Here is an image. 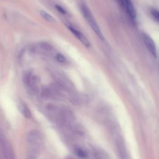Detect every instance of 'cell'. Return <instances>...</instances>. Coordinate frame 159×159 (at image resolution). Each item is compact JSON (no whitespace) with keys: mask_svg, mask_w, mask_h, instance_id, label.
I'll return each instance as SVG.
<instances>
[{"mask_svg":"<svg viewBox=\"0 0 159 159\" xmlns=\"http://www.w3.org/2000/svg\"><path fill=\"white\" fill-rule=\"evenodd\" d=\"M80 10L83 16L84 17L85 20L87 21L88 24L91 27V28L94 31V32L96 34V35L99 38H100L101 40H103L104 36L102 33V31L101 30V29L99 28L93 14L91 13L89 8L85 4H82L80 6Z\"/></svg>","mask_w":159,"mask_h":159,"instance_id":"cell-1","label":"cell"},{"mask_svg":"<svg viewBox=\"0 0 159 159\" xmlns=\"http://www.w3.org/2000/svg\"><path fill=\"white\" fill-rule=\"evenodd\" d=\"M143 43L148 51L155 57L157 58V50L153 40L147 34L143 33L142 35Z\"/></svg>","mask_w":159,"mask_h":159,"instance_id":"cell-2","label":"cell"},{"mask_svg":"<svg viewBox=\"0 0 159 159\" xmlns=\"http://www.w3.org/2000/svg\"><path fill=\"white\" fill-rule=\"evenodd\" d=\"M122 3L125 9V11L132 22H135L137 17L135 7L131 0H122Z\"/></svg>","mask_w":159,"mask_h":159,"instance_id":"cell-3","label":"cell"},{"mask_svg":"<svg viewBox=\"0 0 159 159\" xmlns=\"http://www.w3.org/2000/svg\"><path fill=\"white\" fill-rule=\"evenodd\" d=\"M28 140L32 144L37 146H40L43 142V135L38 131L34 130L29 133Z\"/></svg>","mask_w":159,"mask_h":159,"instance_id":"cell-4","label":"cell"},{"mask_svg":"<svg viewBox=\"0 0 159 159\" xmlns=\"http://www.w3.org/2000/svg\"><path fill=\"white\" fill-rule=\"evenodd\" d=\"M68 29L71 32V33L86 47H89L90 46L89 41L88 40V39L86 37L85 35H84L80 31L75 29V27L71 26V25H67Z\"/></svg>","mask_w":159,"mask_h":159,"instance_id":"cell-5","label":"cell"},{"mask_svg":"<svg viewBox=\"0 0 159 159\" xmlns=\"http://www.w3.org/2000/svg\"><path fill=\"white\" fill-rule=\"evenodd\" d=\"M74 152L75 155L81 159H86L88 158V153L85 150H84L81 148H75L74 149Z\"/></svg>","mask_w":159,"mask_h":159,"instance_id":"cell-6","label":"cell"},{"mask_svg":"<svg viewBox=\"0 0 159 159\" xmlns=\"http://www.w3.org/2000/svg\"><path fill=\"white\" fill-rule=\"evenodd\" d=\"M40 13L41 16L45 20H47L48 22H53V21H55V19L53 17V16H51L50 14H48L47 12H46L45 11H41Z\"/></svg>","mask_w":159,"mask_h":159,"instance_id":"cell-7","label":"cell"},{"mask_svg":"<svg viewBox=\"0 0 159 159\" xmlns=\"http://www.w3.org/2000/svg\"><path fill=\"white\" fill-rule=\"evenodd\" d=\"M20 111L23 116L26 118H30L31 116V113L29 111V109L24 105L20 107Z\"/></svg>","mask_w":159,"mask_h":159,"instance_id":"cell-8","label":"cell"},{"mask_svg":"<svg viewBox=\"0 0 159 159\" xmlns=\"http://www.w3.org/2000/svg\"><path fill=\"white\" fill-rule=\"evenodd\" d=\"M150 12H151V14L152 16V17L155 19V20L158 22V19H159V15H158V12L157 10L155 9H153L150 11Z\"/></svg>","mask_w":159,"mask_h":159,"instance_id":"cell-9","label":"cell"},{"mask_svg":"<svg viewBox=\"0 0 159 159\" xmlns=\"http://www.w3.org/2000/svg\"><path fill=\"white\" fill-rule=\"evenodd\" d=\"M57 59L59 61H63L65 60V58L64 57L60 55V54H58L57 56Z\"/></svg>","mask_w":159,"mask_h":159,"instance_id":"cell-10","label":"cell"},{"mask_svg":"<svg viewBox=\"0 0 159 159\" xmlns=\"http://www.w3.org/2000/svg\"><path fill=\"white\" fill-rule=\"evenodd\" d=\"M56 7H57V9L58 10V11H60V12H61V13H63V14H65V11L61 7H60V6H56Z\"/></svg>","mask_w":159,"mask_h":159,"instance_id":"cell-11","label":"cell"}]
</instances>
